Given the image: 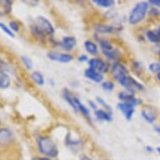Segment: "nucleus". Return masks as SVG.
<instances>
[{
    "label": "nucleus",
    "mask_w": 160,
    "mask_h": 160,
    "mask_svg": "<svg viewBox=\"0 0 160 160\" xmlns=\"http://www.w3.org/2000/svg\"><path fill=\"white\" fill-rule=\"evenodd\" d=\"M102 88L106 92H112L114 88H115V85L111 81H105L102 83Z\"/></svg>",
    "instance_id": "a878e982"
},
{
    "label": "nucleus",
    "mask_w": 160,
    "mask_h": 160,
    "mask_svg": "<svg viewBox=\"0 0 160 160\" xmlns=\"http://www.w3.org/2000/svg\"><path fill=\"white\" fill-rule=\"evenodd\" d=\"M154 130L156 132H158V134H160V126H155Z\"/></svg>",
    "instance_id": "e433bc0d"
},
{
    "label": "nucleus",
    "mask_w": 160,
    "mask_h": 160,
    "mask_svg": "<svg viewBox=\"0 0 160 160\" xmlns=\"http://www.w3.org/2000/svg\"><path fill=\"white\" fill-rule=\"evenodd\" d=\"M121 28L117 25H111V24H98L94 26V30L96 33L99 34H112L117 32L121 31Z\"/></svg>",
    "instance_id": "6e6552de"
},
{
    "label": "nucleus",
    "mask_w": 160,
    "mask_h": 160,
    "mask_svg": "<svg viewBox=\"0 0 160 160\" xmlns=\"http://www.w3.org/2000/svg\"><path fill=\"white\" fill-rule=\"evenodd\" d=\"M156 30H157V32L158 33V34H159V36H160V25L158 27V29H156Z\"/></svg>",
    "instance_id": "58836bf2"
},
{
    "label": "nucleus",
    "mask_w": 160,
    "mask_h": 160,
    "mask_svg": "<svg viewBox=\"0 0 160 160\" xmlns=\"http://www.w3.org/2000/svg\"><path fill=\"white\" fill-rule=\"evenodd\" d=\"M11 80L8 74L0 71V89H7L10 87Z\"/></svg>",
    "instance_id": "aec40b11"
},
{
    "label": "nucleus",
    "mask_w": 160,
    "mask_h": 160,
    "mask_svg": "<svg viewBox=\"0 0 160 160\" xmlns=\"http://www.w3.org/2000/svg\"><path fill=\"white\" fill-rule=\"evenodd\" d=\"M98 43H99L100 47H101V50H102L103 55L106 53L110 52L115 49L112 44L108 39H104V38H100V39H98Z\"/></svg>",
    "instance_id": "f3484780"
},
{
    "label": "nucleus",
    "mask_w": 160,
    "mask_h": 160,
    "mask_svg": "<svg viewBox=\"0 0 160 160\" xmlns=\"http://www.w3.org/2000/svg\"><path fill=\"white\" fill-rule=\"evenodd\" d=\"M76 106H77L78 112L82 113L88 121H91V113H90L89 109L80 101L79 98H76Z\"/></svg>",
    "instance_id": "412c9836"
},
{
    "label": "nucleus",
    "mask_w": 160,
    "mask_h": 160,
    "mask_svg": "<svg viewBox=\"0 0 160 160\" xmlns=\"http://www.w3.org/2000/svg\"><path fill=\"white\" fill-rule=\"evenodd\" d=\"M84 48L90 55H97L99 53L98 46L96 43L92 41V40H86L84 42Z\"/></svg>",
    "instance_id": "6ab92c4d"
},
{
    "label": "nucleus",
    "mask_w": 160,
    "mask_h": 160,
    "mask_svg": "<svg viewBox=\"0 0 160 160\" xmlns=\"http://www.w3.org/2000/svg\"><path fill=\"white\" fill-rule=\"evenodd\" d=\"M32 160H51L48 157H34L32 158Z\"/></svg>",
    "instance_id": "473e14b6"
},
{
    "label": "nucleus",
    "mask_w": 160,
    "mask_h": 160,
    "mask_svg": "<svg viewBox=\"0 0 160 160\" xmlns=\"http://www.w3.org/2000/svg\"><path fill=\"white\" fill-rule=\"evenodd\" d=\"M85 77H87V79H89L90 81H92L96 83H102L104 80V76L102 74L99 73L98 71H95L92 68H88L84 71Z\"/></svg>",
    "instance_id": "ddd939ff"
},
{
    "label": "nucleus",
    "mask_w": 160,
    "mask_h": 160,
    "mask_svg": "<svg viewBox=\"0 0 160 160\" xmlns=\"http://www.w3.org/2000/svg\"><path fill=\"white\" fill-rule=\"evenodd\" d=\"M148 3L152 4L154 7L160 8V0H150V1H148Z\"/></svg>",
    "instance_id": "7c9ffc66"
},
{
    "label": "nucleus",
    "mask_w": 160,
    "mask_h": 160,
    "mask_svg": "<svg viewBox=\"0 0 160 160\" xmlns=\"http://www.w3.org/2000/svg\"><path fill=\"white\" fill-rule=\"evenodd\" d=\"M77 41L76 39L73 36H65L62 38L61 41V46L66 51H71L76 46Z\"/></svg>",
    "instance_id": "4468645a"
},
{
    "label": "nucleus",
    "mask_w": 160,
    "mask_h": 160,
    "mask_svg": "<svg viewBox=\"0 0 160 160\" xmlns=\"http://www.w3.org/2000/svg\"><path fill=\"white\" fill-rule=\"evenodd\" d=\"M159 53H160V47H159Z\"/></svg>",
    "instance_id": "79ce46f5"
},
{
    "label": "nucleus",
    "mask_w": 160,
    "mask_h": 160,
    "mask_svg": "<svg viewBox=\"0 0 160 160\" xmlns=\"http://www.w3.org/2000/svg\"><path fill=\"white\" fill-rule=\"evenodd\" d=\"M63 97L64 99L66 100L69 105L71 106V108L73 109L76 112H78V109H77V106H76V98L72 93H71L68 89L63 90Z\"/></svg>",
    "instance_id": "2eb2a0df"
},
{
    "label": "nucleus",
    "mask_w": 160,
    "mask_h": 160,
    "mask_svg": "<svg viewBox=\"0 0 160 160\" xmlns=\"http://www.w3.org/2000/svg\"><path fill=\"white\" fill-rule=\"evenodd\" d=\"M94 115L97 119L99 121L103 122H112V113L108 112L107 110H103V109H97L95 111Z\"/></svg>",
    "instance_id": "dca6fc26"
},
{
    "label": "nucleus",
    "mask_w": 160,
    "mask_h": 160,
    "mask_svg": "<svg viewBox=\"0 0 160 160\" xmlns=\"http://www.w3.org/2000/svg\"><path fill=\"white\" fill-rule=\"evenodd\" d=\"M30 77L34 82V83H36L38 86H40L42 87L45 85V77L43 76L42 73H40L39 71H34L32 72L31 75H30Z\"/></svg>",
    "instance_id": "4be33fe9"
},
{
    "label": "nucleus",
    "mask_w": 160,
    "mask_h": 160,
    "mask_svg": "<svg viewBox=\"0 0 160 160\" xmlns=\"http://www.w3.org/2000/svg\"><path fill=\"white\" fill-rule=\"evenodd\" d=\"M39 151L48 158H56L59 154L57 145L51 138L48 136H40L37 139Z\"/></svg>",
    "instance_id": "f03ea898"
},
{
    "label": "nucleus",
    "mask_w": 160,
    "mask_h": 160,
    "mask_svg": "<svg viewBox=\"0 0 160 160\" xmlns=\"http://www.w3.org/2000/svg\"><path fill=\"white\" fill-rule=\"evenodd\" d=\"M13 134L10 129L0 128V146H7L13 142Z\"/></svg>",
    "instance_id": "f8f14e48"
},
{
    "label": "nucleus",
    "mask_w": 160,
    "mask_h": 160,
    "mask_svg": "<svg viewBox=\"0 0 160 160\" xmlns=\"http://www.w3.org/2000/svg\"><path fill=\"white\" fill-rule=\"evenodd\" d=\"M93 3L102 8H109L115 5L116 1H113V0H94Z\"/></svg>",
    "instance_id": "5701e85b"
},
{
    "label": "nucleus",
    "mask_w": 160,
    "mask_h": 160,
    "mask_svg": "<svg viewBox=\"0 0 160 160\" xmlns=\"http://www.w3.org/2000/svg\"><path fill=\"white\" fill-rule=\"evenodd\" d=\"M48 58L50 61H56L60 63H70L74 60V56L69 53H59V52H49L47 54Z\"/></svg>",
    "instance_id": "0eeeda50"
},
{
    "label": "nucleus",
    "mask_w": 160,
    "mask_h": 160,
    "mask_svg": "<svg viewBox=\"0 0 160 160\" xmlns=\"http://www.w3.org/2000/svg\"><path fill=\"white\" fill-rule=\"evenodd\" d=\"M111 71H112L113 78L118 82H120L122 79H123L125 76L128 75V71L127 67L120 61H115L112 64Z\"/></svg>",
    "instance_id": "39448f33"
},
{
    "label": "nucleus",
    "mask_w": 160,
    "mask_h": 160,
    "mask_svg": "<svg viewBox=\"0 0 160 160\" xmlns=\"http://www.w3.org/2000/svg\"><path fill=\"white\" fill-rule=\"evenodd\" d=\"M0 124H1V120H0Z\"/></svg>",
    "instance_id": "a19ab883"
},
{
    "label": "nucleus",
    "mask_w": 160,
    "mask_h": 160,
    "mask_svg": "<svg viewBox=\"0 0 160 160\" xmlns=\"http://www.w3.org/2000/svg\"><path fill=\"white\" fill-rule=\"evenodd\" d=\"M156 76H157L158 80V81H160V72H158V73L156 75Z\"/></svg>",
    "instance_id": "4c0bfd02"
},
{
    "label": "nucleus",
    "mask_w": 160,
    "mask_h": 160,
    "mask_svg": "<svg viewBox=\"0 0 160 160\" xmlns=\"http://www.w3.org/2000/svg\"><path fill=\"white\" fill-rule=\"evenodd\" d=\"M118 83L121 85L123 88H125L127 90V92H131V93H133V94L137 90L138 91H143L144 90L143 85L141 84L138 81H136L133 77H132L129 75L125 76L123 79H122Z\"/></svg>",
    "instance_id": "20e7f679"
},
{
    "label": "nucleus",
    "mask_w": 160,
    "mask_h": 160,
    "mask_svg": "<svg viewBox=\"0 0 160 160\" xmlns=\"http://www.w3.org/2000/svg\"><path fill=\"white\" fill-rule=\"evenodd\" d=\"M31 31L36 38L45 39L47 36H52L55 34V28L51 22L44 16H39L31 25Z\"/></svg>",
    "instance_id": "f257e3e1"
},
{
    "label": "nucleus",
    "mask_w": 160,
    "mask_h": 160,
    "mask_svg": "<svg viewBox=\"0 0 160 160\" xmlns=\"http://www.w3.org/2000/svg\"><path fill=\"white\" fill-rule=\"evenodd\" d=\"M157 151H158V153H159V155H160V147H158L157 148Z\"/></svg>",
    "instance_id": "ea45409f"
},
{
    "label": "nucleus",
    "mask_w": 160,
    "mask_h": 160,
    "mask_svg": "<svg viewBox=\"0 0 160 160\" xmlns=\"http://www.w3.org/2000/svg\"><path fill=\"white\" fill-rule=\"evenodd\" d=\"M149 3L148 2H139L136 3L128 15V23L131 25H136L142 22L147 15Z\"/></svg>",
    "instance_id": "7ed1b4c3"
},
{
    "label": "nucleus",
    "mask_w": 160,
    "mask_h": 160,
    "mask_svg": "<svg viewBox=\"0 0 160 160\" xmlns=\"http://www.w3.org/2000/svg\"><path fill=\"white\" fill-rule=\"evenodd\" d=\"M141 115L145 121L148 122V123L154 122L155 120L158 118L157 111L151 106H147V107H144L142 108V111H141Z\"/></svg>",
    "instance_id": "9d476101"
},
{
    "label": "nucleus",
    "mask_w": 160,
    "mask_h": 160,
    "mask_svg": "<svg viewBox=\"0 0 160 160\" xmlns=\"http://www.w3.org/2000/svg\"><path fill=\"white\" fill-rule=\"evenodd\" d=\"M146 36L150 42L155 43V44L160 42V36L157 30H148L146 33Z\"/></svg>",
    "instance_id": "b1692460"
},
{
    "label": "nucleus",
    "mask_w": 160,
    "mask_h": 160,
    "mask_svg": "<svg viewBox=\"0 0 160 160\" xmlns=\"http://www.w3.org/2000/svg\"><path fill=\"white\" fill-rule=\"evenodd\" d=\"M89 104H90V106H91V108H92V109H94V111L97 110V106L96 103L93 102L92 101H89Z\"/></svg>",
    "instance_id": "f704fd0d"
},
{
    "label": "nucleus",
    "mask_w": 160,
    "mask_h": 160,
    "mask_svg": "<svg viewBox=\"0 0 160 160\" xmlns=\"http://www.w3.org/2000/svg\"><path fill=\"white\" fill-rule=\"evenodd\" d=\"M118 108L121 111L122 115L125 117L128 121H130L132 118L133 117L135 112V107L129 103L127 102H119L118 104Z\"/></svg>",
    "instance_id": "9b49d317"
},
{
    "label": "nucleus",
    "mask_w": 160,
    "mask_h": 160,
    "mask_svg": "<svg viewBox=\"0 0 160 160\" xmlns=\"http://www.w3.org/2000/svg\"><path fill=\"white\" fill-rule=\"evenodd\" d=\"M97 102L99 103L100 105L103 106V107L106 108V110L108 111V112H109L112 113V109H111L110 107H109V106H108V104L106 103V102L104 101V99H102V97H97Z\"/></svg>",
    "instance_id": "c85d7f7f"
},
{
    "label": "nucleus",
    "mask_w": 160,
    "mask_h": 160,
    "mask_svg": "<svg viewBox=\"0 0 160 160\" xmlns=\"http://www.w3.org/2000/svg\"><path fill=\"white\" fill-rule=\"evenodd\" d=\"M78 61L80 62H87L88 61V57L87 55H82L78 57Z\"/></svg>",
    "instance_id": "2f4dec72"
},
{
    "label": "nucleus",
    "mask_w": 160,
    "mask_h": 160,
    "mask_svg": "<svg viewBox=\"0 0 160 160\" xmlns=\"http://www.w3.org/2000/svg\"><path fill=\"white\" fill-rule=\"evenodd\" d=\"M0 28H1V29H2V30H3L6 34H8V36L11 37V38H14V37H15L14 33H13V32L9 28H8V27L6 26L5 24H3V23H2V22H0Z\"/></svg>",
    "instance_id": "cd10ccee"
},
{
    "label": "nucleus",
    "mask_w": 160,
    "mask_h": 160,
    "mask_svg": "<svg viewBox=\"0 0 160 160\" xmlns=\"http://www.w3.org/2000/svg\"><path fill=\"white\" fill-rule=\"evenodd\" d=\"M21 61L22 63L24 64V66L26 67V69L28 70H31L33 68V66H34V63L33 61L29 57L26 56V55H22L21 56Z\"/></svg>",
    "instance_id": "393cba45"
},
{
    "label": "nucleus",
    "mask_w": 160,
    "mask_h": 160,
    "mask_svg": "<svg viewBox=\"0 0 160 160\" xmlns=\"http://www.w3.org/2000/svg\"><path fill=\"white\" fill-rule=\"evenodd\" d=\"M118 98L121 100L122 102H127L131 105L137 107L139 104H142V100L135 97L133 93L129 92H121L118 93Z\"/></svg>",
    "instance_id": "1a4fd4ad"
},
{
    "label": "nucleus",
    "mask_w": 160,
    "mask_h": 160,
    "mask_svg": "<svg viewBox=\"0 0 160 160\" xmlns=\"http://www.w3.org/2000/svg\"><path fill=\"white\" fill-rule=\"evenodd\" d=\"M80 160H92V158L90 157H88L87 155L82 154L80 156Z\"/></svg>",
    "instance_id": "72a5a7b5"
},
{
    "label": "nucleus",
    "mask_w": 160,
    "mask_h": 160,
    "mask_svg": "<svg viewBox=\"0 0 160 160\" xmlns=\"http://www.w3.org/2000/svg\"><path fill=\"white\" fill-rule=\"evenodd\" d=\"M145 149H146V151L148 152H152V151H153V148H152V147H150V146H147V147L145 148Z\"/></svg>",
    "instance_id": "c9c22d12"
},
{
    "label": "nucleus",
    "mask_w": 160,
    "mask_h": 160,
    "mask_svg": "<svg viewBox=\"0 0 160 160\" xmlns=\"http://www.w3.org/2000/svg\"><path fill=\"white\" fill-rule=\"evenodd\" d=\"M13 3L8 0H1L0 1V16H4L11 13Z\"/></svg>",
    "instance_id": "a211bd4d"
},
{
    "label": "nucleus",
    "mask_w": 160,
    "mask_h": 160,
    "mask_svg": "<svg viewBox=\"0 0 160 160\" xmlns=\"http://www.w3.org/2000/svg\"><path fill=\"white\" fill-rule=\"evenodd\" d=\"M9 28H10L12 31L18 32V30H19V24L16 21H11L9 23Z\"/></svg>",
    "instance_id": "c756f323"
},
{
    "label": "nucleus",
    "mask_w": 160,
    "mask_h": 160,
    "mask_svg": "<svg viewBox=\"0 0 160 160\" xmlns=\"http://www.w3.org/2000/svg\"><path fill=\"white\" fill-rule=\"evenodd\" d=\"M89 68H92L95 71H98L101 74L108 73L110 71V66L108 62H106L99 58H92L88 61Z\"/></svg>",
    "instance_id": "423d86ee"
},
{
    "label": "nucleus",
    "mask_w": 160,
    "mask_h": 160,
    "mask_svg": "<svg viewBox=\"0 0 160 160\" xmlns=\"http://www.w3.org/2000/svg\"><path fill=\"white\" fill-rule=\"evenodd\" d=\"M148 70L152 73H154L157 75L158 72H160V63H158V62H153V63L149 64Z\"/></svg>",
    "instance_id": "bb28decb"
}]
</instances>
